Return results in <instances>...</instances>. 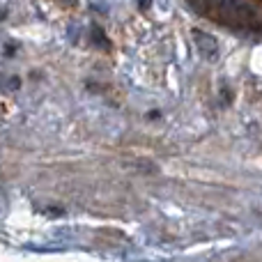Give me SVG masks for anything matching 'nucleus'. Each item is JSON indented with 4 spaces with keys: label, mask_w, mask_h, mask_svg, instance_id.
<instances>
[{
    "label": "nucleus",
    "mask_w": 262,
    "mask_h": 262,
    "mask_svg": "<svg viewBox=\"0 0 262 262\" xmlns=\"http://www.w3.org/2000/svg\"><path fill=\"white\" fill-rule=\"evenodd\" d=\"M136 3H138V7H140V9H147L152 0H136Z\"/></svg>",
    "instance_id": "4"
},
{
    "label": "nucleus",
    "mask_w": 262,
    "mask_h": 262,
    "mask_svg": "<svg viewBox=\"0 0 262 262\" xmlns=\"http://www.w3.org/2000/svg\"><path fill=\"white\" fill-rule=\"evenodd\" d=\"M149 120H159V111H152V113H149Z\"/></svg>",
    "instance_id": "5"
},
{
    "label": "nucleus",
    "mask_w": 262,
    "mask_h": 262,
    "mask_svg": "<svg viewBox=\"0 0 262 262\" xmlns=\"http://www.w3.org/2000/svg\"><path fill=\"white\" fill-rule=\"evenodd\" d=\"M193 41L205 60L214 62V60L219 58V41L214 35H209V32H205V30H193Z\"/></svg>",
    "instance_id": "1"
},
{
    "label": "nucleus",
    "mask_w": 262,
    "mask_h": 262,
    "mask_svg": "<svg viewBox=\"0 0 262 262\" xmlns=\"http://www.w3.org/2000/svg\"><path fill=\"white\" fill-rule=\"evenodd\" d=\"M18 85H21V81H18L16 76H12V78H9V83H7V90H16Z\"/></svg>",
    "instance_id": "3"
},
{
    "label": "nucleus",
    "mask_w": 262,
    "mask_h": 262,
    "mask_svg": "<svg viewBox=\"0 0 262 262\" xmlns=\"http://www.w3.org/2000/svg\"><path fill=\"white\" fill-rule=\"evenodd\" d=\"M92 35L97 37V41H99V46H101V49H108V39H106V37H104V32H101L99 28H92Z\"/></svg>",
    "instance_id": "2"
}]
</instances>
